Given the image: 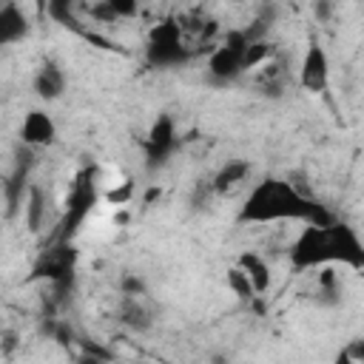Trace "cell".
<instances>
[{
	"label": "cell",
	"instance_id": "1",
	"mask_svg": "<svg viewBox=\"0 0 364 364\" xmlns=\"http://www.w3.org/2000/svg\"><path fill=\"white\" fill-rule=\"evenodd\" d=\"M236 222L242 225H270V222H299V225H318L327 228L336 222V216L316 199L301 196L287 185V179L264 176L250 188L245 196Z\"/></svg>",
	"mask_w": 364,
	"mask_h": 364
},
{
	"label": "cell",
	"instance_id": "2",
	"mask_svg": "<svg viewBox=\"0 0 364 364\" xmlns=\"http://www.w3.org/2000/svg\"><path fill=\"white\" fill-rule=\"evenodd\" d=\"M290 264L296 270H316L321 264H341L361 270L364 267V245L358 233L341 222L327 228L301 225L299 236L290 245Z\"/></svg>",
	"mask_w": 364,
	"mask_h": 364
},
{
	"label": "cell",
	"instance_id": "3",
	"mask_svg": "<svg viewBox=\"0 0 364 364\" xmlns=\"http://www.w3.org/2000/svg\"><path fill=\"white\" fill-rule=\"evenodd\" d=\"M179 145V134H176V122L171 114H159L151 128H148V136H145V171L148 173H156L159 168L168 165V159L173 156Z\"/></svg>",
	"mask_w": 364,
	"mask_h": 364
},
{
	"label": "cell",
	"instance_id": "4",
	"mask_svg": "<svg viewBox=\"0 0 364 364\" xmlns=\"http://www.w3.org/2000/svg\"><path fill=\"white\" fill-rule=\"evenodd\" d=\"M327 82H330L327 48L318 40H310L301 54V63H299V85L307 94H321V91H327Z\"/></svg>",
	"mask_w": 364,
	"mask_h": 364
},
{
	"label": "cell",
	"instance_id": "5",
	"mask_svg": "<svg viewBox=\"0 0 364 364\" xmlns=\"http://www.w3.org/2000/svg\"><path fill=\"white\" fill-rule=\"evenodd\" d=\"M245 74L242 68V51L228 48L225 43H216L205 63V77L210 85H230Z\"/></svg>",
	"mask_w": 364,
	"mask_h": 364
},
{
	"label": "cell",
	"instance_id": "6",
	"mask_svg": "<svg viewBox=\"0 0 364 364\" xmlns=\"http://www.w3.org/2000/svg\"><path fill=\"white\" fill-rule=\"evenodd\" d=\"M57 142V122L48 111L43 108H31L23 122H20V145L40 151V148H51Z\"/></svg>",
	"mask_w": 364,
	"mask_h": 364
},
{
	"label": "cell",
	"instance_id": "7",
	"mask_svg": "<svg viewBox=\"0 0 364 364\" xmlns=\"http://www.w3.org/2000/svg\"><path fill=\"white\" fill-rule=\"evenodd\" d=\"M94 199H97V193H94V182L88 179V176H82L74 188H71V193H68V199H65V219H63V242L82 225V219L88 216V210H91V205H94Z\"/></svg>",
	"mask_w": 364,
	"mask_h": 364
},
{
	"label": "cell",
	"instance_id": "8",
	"mask_svg": "<svg viewBox=\"0 0 364 364\" xmlns=\"http://www.w3.org/2000/svg\"><path fill=\"white\" fill-rule=\"evenodd\" d=\"M71 270H74V253L68 245H57L51 250H46L34 267L37 276H46L54 287H68L71 282Z\"/></svg>",
	"mask_w": 364,
	"mask_h": 364
},
{
	"label": "cell",
	"instance_id": "9",
	"mask_svg": "<svg viewBox=\"0 0 364 364\" xmlns=\"http://www.w3.org/2000/svg\"><path fill=\"white\" fill-rule=\"evenodd\" d=\"M34 94L40 97V100H46V102H54V100H60L63 94H65V85H68V80H65V71H63V65L60 63H54V60H46L40 68H37V74H34Z\"/></svg>",
	"mask_w": 364,
	"mask_h": 364
},
{
	"label": "cell",
	"instance_id": "10",
	"mask_svg": "<svg viewBox=\"0 0 364 364\" xmlns=\"http://www.w3.org/2000/svg\"><path fill=\"white\" fill-rule=\"evenodd\" d=\"M145 60H148L151 68L168 71V68H176L182 63H188L191 48L185 46V40H179V43H148L145 46Z\"/></svg>",
	"mask_w": 364,
	"mask_h": 364
},
{
	"label": "cell",
	"instance_id": "11",
	"mask_svg": "<svg viewBox=\"0 0 364 364\" xmlns=\"http://www.w3.org/2000/svg\"><path fill=\"white\" fill-rule=\"evenodd\" d=\"M250 171H253L250 159H228L225 165H219V171H216L213 179L208 182V188H210V193L225 196V193H230L233 188H239V185L250 176Z\"/></svg>",
	"mask_w": 364,
	"mask_h": 364
},
{
	"label": "cell",
	"instance_id": "12",
	"mask_svg": "<svg viewBox=\"0 0 364 364\" xmlns=\"http://www.w3.org/2000/svg\"><path fill=\"white\" fill-rule=\"evenodd\" d=\"M236 267L250 279V284H253L256 296H262V293L270 287V282H273V273H270L267 259H264V256H259L256 250H245V253H239Z\"/></svg>",
	"mask_w": 364,
	"mask_h": 364
},
{
	"label": "cell",
	"instance_id": "13",
	"mask_svg": "<svg viewBox=\"0 0 364 364\" xmlns=\"http://www.w3.org/2000/svg\"><path fill=\"white\" fill-rule=\"evenodd\" d=\"M46 205H48V193L43 185L28 182L26 196H23V213H26V228L28 233H40L46 225Z\"/></svg>",
	"mask_w": 364,
	"mask_h": 364
},
{
	"label": "cell",
	"instance_id": "14",
	"mask_svg": "<svg viewBox=\"0 0 364 364\" xmlns=\"http://www.w3.org/2000/svg\"><path fill=\"white\" fill-rule=\"evenodd\" d=\"M26 34H28V20H26L23 9L14 3L0 6V48L23 40Z\"/></svg>",
	"mask_w": 364,
	"mask_h": 364
},
{
	"label": "cell",
	"instance_id": "15",
	"mask_svg": "<svg viewBox=\"0 0 364 364\" xmlns=\"http://www.w3.org/2000/svg\"><path fill=\"white\" fill-rule=\"evenodd\" d=\"M119 324L134 330V333H145L154 327V313L145 307L142 299H131L125 296L122 304H119Z\"/></svg>",
	"mask_w": 364,
	"mask_h": 364
},
{
	"label": "cell",
	"instance_id": "16",
	"mask_svg": "<svg viewBox=\"0 0 364 364\" xmlns=\"http://www.w3.org/2000/svg\"><path fill=\"white\" fill-rule=\"evenodd\" d=\"M225 282H228V290L239 299V301H245V304H253V299H259L256 296V290H253V284H250V279L233 264V267H228V273H225Z\"/></svg>",
	"mask_w": 364,
	"mask_h": 364
},
{
	"label": "cell",
	"instance_id": "17",
	"mask_svg": "<svg viewBox=\"0 0 364 364\" xmlns=\"http://www.w3.org/2000/svg\"><path fill=\"white\" fill-rule=\"evenodd\" d=\"M179 40H185V31L182 23L176 20H159L148 31V43H179Z\"/></svg>",
	"mask_w": 364,
	"mask_h": 364
},
{
	"label": "cell",
	"instance_id": "18",
	"mask_svg": "<svg viewBox=\"0 0 364 364\" xmlns=\"http://www.w3.org/2000/svg\"><path fill=\"white\" fill-rule=\"evenodd\" d=\"M270 43L267 40H256V43H247V48L242 51V68L250 71V68H259L267 57H270Z\"/></svg>",
	"mask_w": 364,
	"mask_h": 364
},
{
	"label": "cell",
	"instance_id": "19",
	"mask_svg": "<svg viewBox=\"0 0 364 364\" xmlns=\"http://www.w3.org/2000/svg\"><path fill=\"white\" fill-rule=\"evenodd\" d=\"M134 193H136L134 182H131V179H125V182L114 185V188L105 193V202H111V205H128V202L134 199Z\"/></svg>",
	"mask_w": 364,
	"mask_h": 364
},
{
	"label": "cell",
	"instance_id": "20",
	"mask_svg": "<svg viewBox=\"0 0 364 364\" xmlns=\"http://www.w3.org/2000/svg\"><path fill=\"white\" fill-rule=\"evenodd\" d=\"M119 290H122V296H131V299H142V296L148 293V287H145L142 276H136V273H122Z\"/></svg>",
	"mask_w": 364,
	"mask_h": 364
},
{
	"label": "cell",
	"instance_id": "21",
	"mask_svg": "<svg viewBox=\"0 0 364 364\" xmlns=\"http://www.w3.org/2000/svg\"><path fill=\"white\" fill-rule=\"evenodd\" d=\"M108 3H111V11L117 14V20L136 17V11H139V3L136 0H108Z\"/></svg>",
	"mask_w": 364,
	"mask_h": 364
},
{
	"label": "cell",
	"instance_id": "22",
	"mask_svg": "<svg viewBox=\"0 0 364 364\" xmlns=\"http://www.w3.org/2000/svg\"><path fill=\"white\" fill-rule=\"evenodd\" d=\"M344 350H347V355H350V358H355L358 364H364V338H353Z\"/></svg>",
	"mask_w": 364,
	"mask_h": 364
},
{
	"label": "cell",
	"instance_id": "23",
	"mask_svg": "<svg viewBox=\"0 0 364 364\" xmlns=\"http://www.w3.org/2000/svg\"><path fill=\"white\" fill-rule=\"evenodd\" d=\"M74 364H111V361H108V358H102V355L85 353V350H77V355H74Z\"/></svg>",
	"mask_w": 364,
	"mask_h": 364
},
{
	"label": "cell",
	"instance_id": "24",
	"mask_svg": "<svg viewBox=\"0 0 364 364\" xmlns=\"http://www.w3.org/2000/svg\"><path fill=\"white\" fill-rule=\"evenodd\" d=\"M330 11H333V6H330L327 0H318V3H313V14L318 17V23H327Z\"/></svg>",
	"mask_w": 364,
	"mask_h": 364
},
{
	"label": "cell",
	"instance_id": "25",
	"mask_svg": "<svg viewBox=\"0 0 364 364\" xmlns=\"http://www.w3.org/2000/svg\"><path fill=\"white\" fill-rule=\"evenodd\" d=\"M333 364H358V361H355V358H350V355H347V350L341 347V350L336 353V358H333Z\"/></svg>",
	"mask_w": 364,
	"mask_h": 364
},
{
	"label": "cell",
	"instance_id": "26",
	"mask_svg": "<svg viewBox=\"0 0 364 364\" xmlns=\"http://www.w3.org/2000/svg\"><path fill=\"white\" fill-rule=\"evenodd\" d=\"M156 196H162V188H156V185H151L148 191H145V205H151Z\"/></svg>",
	"mask_w": 364,
	"mask_h": 364
}]
</instances>
